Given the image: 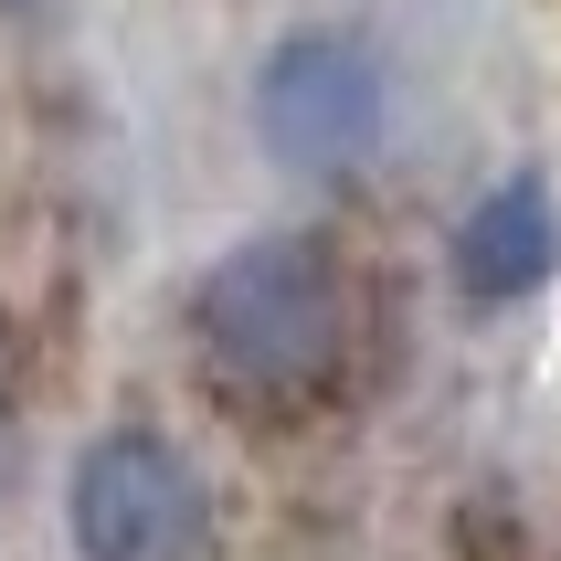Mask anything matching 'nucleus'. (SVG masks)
<instances>
[{"instance_id": "f257e3e1", "label": "nucleus", "mask_w": 561, "mask_h": 561, "mask_svg": "<svg viewBox=\"0 0 561 561\" xmlns=\"http://www.w3.org/2000/svg\"><path fill=\"white\" fill-rule=\"evenodd\" d=\"M191 329H202V350L233 381H318L340 360V329H350L340 254L318 233H254V244H233L202 276Z\"/></svg>"}, {"instance_id": "f03ea898", "label": "nucleus", "mask_w": 561, "mask_h": 561, "mask_svg": "<svg viewBox=\"0 0 561 561\" xmlns=\"http://www.w3.org/2000/svg\"><path fill=\"white\" fill-rule=\"evenodd\" d=\"M392 127V75L360 32H286L254 64V138L286 181H350Z\"/></svg>"}, {"instance_id": "7ed1b4c3", "label": "nucleus", "mask_w": 561, "mask_h": 561, "mask_svg": "<svg viewBox=\"0 0 561 561\" xmlns=\"http://www.w3.org/2000/svg\"><path fill=\"white\" fill-rule=\"evenodd\" d=\"M64 530L85 561H191L213 530V499L170 435L149 424H117L75 456V488H64Z\"/></svg>"}, {"instance_id": "20e7f679", "label": "nucleus", "mask_w": 561, "mask_h": 561, "mask_svg": "<svg viewBox=\"0 0 561 561\" xmlns=\"http://www.w3.org/2000/svg\"><path fill=\"white\" fill-rule=\"evenodd\" d=\"M551 265H561V213H551V191H540V181H499L467 222H456V276H467L477 308L530 297Z\"/></svg>"}, {"instance_id": "39448f33", "label": "nucleus", "mask_w": 561, "mask_h": 561, "mask_svg": "<svg viewBox=\"0 0 561 561\" xmlns=\"http://www.w3.org/2000/svg\"><path fill=\"white\" fill-rule=\"evenodd\" d=\"M0 11H32V0H0Z\"/></svg>"}]
</instances>
